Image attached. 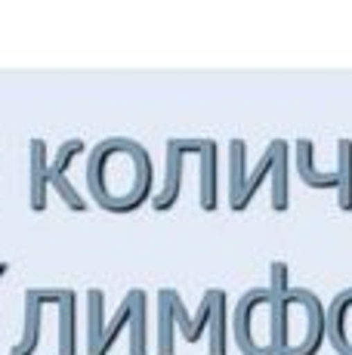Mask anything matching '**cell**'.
<instances>
[{"label": "cell", "mask_w": 352, "mask_h": 355, "mask_svg": "<svg viewBox=\"0 0 352 355\" xmlns=\"http://www.w3.org/2000/svg\"><path fill=\"white\" fill-rule=\"evenodd\" d=\"M272 312V288H254L238 300L232 315V337L245 355H272L269 346L256 337V324Z\"/></svg>", "instance_id": "obj_9"}, {"label": "cell", "mask_w": 352, "mask_h": 355, "mask_svg": "<svg viewBox=\"0 0 352 355\" xmlns=\"http://www.w3.org/2000/svg\"><path fill=\"white\" fill-rule=\"evenodd\" d=\"M148 293L133 288L121 300L118 312L112 318H105V293L99 288L87 291V355H108L112 346L121 340V334L127 337V352L130 355H148Z\"/></svg>", "instance_id": "obj_5"}, {"label": "cell", "mask_w": 352, "mask_h": 355, "mask_svg": "<svg viewBox=\"0 0 352 355\" xmlns=\"http://www.w3.org/2000/svg\"><path fill=\"white\" fill-rule=\"evenodd\" d=\"M294 158H297V173L315 192H334L337 195V210L352 214V139H337V167L322 170L315 167V142L300 136L294 142Z\"/></svg>", "instance_id": "obj_7"}, {"label": "cell", "mask_w": 352, "mask_h": 355, "mask_svg": "<svg viewBox=\"0 0 352 355\" xmlns=\"http://www.w3.org/2000/svg\"><path fill=\"white\" fill-rule=\"evenodd\" d=\"M226 318V293L220 288L204 293L195 315L186 312V303L176 291H158V355H176V337L186 343L207 337V355H229Z\"/></svg>", "instance_id": "obj_3"}, {"label": "cell", "mask_w": 352, "mask_h": 355, "mask_svg": "<svg viewBox=\"0 0 352 355\" xmlns=\"http://www.w3.org/2000/svg\"><path fill=\"white\" fill-rule=\"evenodd\" d=\"M6 272H10V266H6L3 259H0V282H3V278H6Z\"/></svg>", "instance_id": "obj_11"}, {"label": "cell", "mask_w": 352, "mask_h": 355, "mask_svg": "<svg viewBox=\"0 0 352 355\" xmlns=\"http://www.w3.org/2000/svg\"><path fill=\"white\" fill-rule=\"evenodd\" d=\"M87 189L108 214H133L152 198V155L127 136H108L87 158Z\"/></svg>", "instance_id": "obj_1"}, {"label": "cell", "mask_w": 352, "mask_h": 355, "mask_svg": "<svg viewBox=\"0 0 352 355\" xmlns=\"http://www.w3.org/2000/svg\"><path fill=\"white\" fill-rule=\"evenodd\" d=\"M53 306L59 315L69 309H78V293L71 288H31L25 291V327L22 337L10 346V355H35L40 346V331H44V309Z\"/></svg>", "instance_id": "obj_8"}, {"label": "cell", "mask_w": 352, "mask_h": 355, "mask_svg": "<svg viewBox=\"0 0 352 355\" xmlns=\"http://www.w3.org/2000/svg\"><path fill=\"white\" fill-rule=\"evenodd\" d=\"M288 164H290V146L284 139H272L266 146V152L260 155V161L250 167L247 164V142L245 139H232L229 142V170H226V182H229V207L235 214L247 210L254 204L256 192L263 182H272V204L275 214H284L290 207V195H288Z\"/></svg>", "instance_id": "obj_4"}, {"label": "cell", "mask_w": 352, "mask_h": 355, "mask_svg": "<svg viewBox=\"0 0 352 355\" xmlns=\"http://www.w3.org/2000/svg\"><path fill=\"white\" fill-rule=\"evenodd\" d=\"M84 152V139L71 136V139L59 142V148L50 155L44 139H31L28 142V207L31 210H46V198L59 195L62 204L69 210L84 214L87 201L78 195L71 182V167L78 161V155Z\"/></svg>", "instance_id": "obj_6"}, {"label": "cell", "mask_w": 352, "mask_h": 355, "mask_svg": "<svg viewBox=\"0 0 352 355\" xmlns=\"http://www.w3.org/2000/svg\"><path fill=\"white\" fill-rule=\"evenodd\" d=\"M272 355H318L324 343V306L313 291L290 288L288 266L272 263Z\"/></svg>", "instance_id": "obj_2"}, {"label": "cell", "mask_w": 352, "mask_h": 355, "mask_svg": "<svg viewBox=\"0 0 352 355\" xmlns=\"http://www.w3.org/2000/svg\"><path fill=\"white\" fill-rule=\"evenodd\" d=\"M324 340L337 355H352V288L340 291L324 309Z\"/></svg>", "instance_id": "obj_10"}]
</instances>
